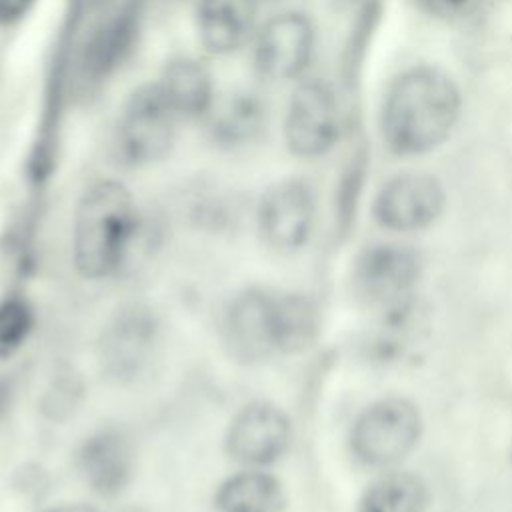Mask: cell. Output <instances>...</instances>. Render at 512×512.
<instances>
[{"mask_svg":"<svg viewBox=\"0 0 512 512\" xmlns=\"http://www.w3.org/2000/svg\"><path fill=\"white\" fill-rule=\"evenodd\" d=\"M416 4L434 18L446 22H462L482 12L488 0H416Z\"/></svg>","mask_w":512,"mask_h":512,"instance_id":"cell-23","label":"cell"},{"mask_svg":"<svg viewBox=\"0 0 512 512\" xmlns=\"http://www.w3.org/2000/svg\"><path fill=\"white\" fill-rule=\"evenodd\" d=\"M48 512H98V510H94V508H90L86 504H62V506L52 508Z\"/></svg>","mask_w":512,"mask_h":512,"instance_id":"cell-25","label":"cell"},{"mask_svg":"<svg viewBox=\"0 0 512 512\" xmlns=\"http://www.w3.org/2000/svg\"><path fill=\"white\" fill-rule=\"evenodd\" d=\"M316 214L314 192L300 178H286L272 184L258 204V228L264 242L282 252L306 244Z\"/></svg>","mask_w":512,"mask_h":512,"instance_id":"cell-8","label":"cell"},{"mask_svg":"<svg viewBox=\"0 0 512 512\" xmlns=\"http://www.w3.org/2000/svg\"><path fill=\"white\" fill-rule=\"evenodd\" d=\"M462 116L456 78L436 64H412L386 86L378 112L382 144L390 154L416 158L444 146Z\"/></svg>","mask_w":512,"mask_h":512,"instance_id":"cell-1","label":"cell"},{"mask_svg":"<svg viewBox=\"0 0 512 512\" xmlns=\"http://www.w3.org/2000/svg\"><path fill=\"white\" fill-rule=\"evenodd\" d=\"M316 310L300 294L274 296V344L280 352H300L316 336Z\"/></svg>","mask_w":512,"mask_h":512,"instance_id":"cell-21","label":"cell"},{"mask_svg":"<svg viewBox=\"0 0 512 512\" xmlns=\"http://www.w3.org/2000/svg\"><path fill=\"white\" fill-rule=\"evenodd\" d=\"M446 204L442 182L430 172H400L388 178L372 204L376 222L394 232H416L438 220Z\"/></svg>","mask_w":512,"mask_h":512,"instance_id":"cell-7","label":"cell"},{"mask_svg":"<svg viewBox=\"0 0 512 512\" xmlns=\"http://www.w3.org/2000/svg\"><path fill=\"white\" fill-rule=\"evenodd\" d=\"M316 30L308 14L286 10L266 20L254 40V68L268 82L298 80L314 54Z\"/></svg>","mask_w":512,"mask_h":512,"instance_id":"cell-6","label":"cell"},{"mask_svg":"<svg viewBox=\"0 0 512 512\" xmlns=\"http://www.w3.org/2000/svg\"><path fill=\"white\" fill-rule=\"evenodd\" d=\"M170 108L178 120H198L208 116L214 104L210 72L194 58L170 60L158 80Z\"/></svg>","mask_w":512,"mask_h":512,"instance_id":"cell-16","label":"cell"},{"mask_svg":"<svg viewBox=\"0 0 512 512\" xmlns=\"http://www.w3.org/2000/svg\"><path fill=\"white\" fill-rule=\"evenodd\" d=\"M132 448L118 430H100L86 438L78 452V470L84 482L102 496H114L130 480Z\"/></svg>","mask_w":512,"mask_h":512,"instance_id":"cell-14","label":"cell"},{"mask_svg":"<svg viewBox=\"0 0 512 512\" xmlns=\"http://www.w3.org/2000/svg\"><path fill=\"white\" fill-rule=\"evenodd\" d=\"M382 0H362L356 6L352 26L348 30L342 56H340V78L348 96L356 94L362 82L366 58L372 40L382 22ZM354 98V96H352Z\"/></svg>","mask_w":512,"mask_h":512,"instance_id":"cell-19","label":"cell"},{"mask_svg":"<svg viewBox=\"0 0 512 512\" xmlns=\"http://www.w3.org/2000/svg\"><path fill=\"white\" fill-rule=\"evenodd\" d=\"M138 234V210L130 190L116 180H98L82 194L74 216V264L84 278L114 274Z\"/></svg>","mask_w":512,"mask_h":512,"instance_id":"cell-2","label":"cell"},{"mask_svg":"<svg viewBox=\"0 0 512 512\" xmlns=\"http://www.w3.org/2000/svg\"><path fill=\"white\" fill-rule=\"evenodd\" d=\"M420 276V256L400 244L368 246L354 268L358 294L380 306L398 304Z\"/></svg>","mask_w":512,"mask_h":512,"instance_id":"cell-10","label":"cell"},{"mask_svg":"<svg viewBox=\"0 0 512 512\" xmlns=\"http://www.w3.org/2000/svg\"><path fill=\"white\" fill-rule=\"evenodd\" d=\"M258 0H200L198 36L212 54H232L254 34Z\"/></svg>","mask_w":512,"mask_h":512,"instance_id":"cell-15","label":"cell"},{"mask_svg":"<svg viewBox=\"0 0 512 512\" xmlns=\"http://www.w3.org/2000/svg\"><path fill=\"white\" fill-rule=\"evenodd\" d=\"M426 486L410 472H388L376 478L360 498L358 512H422Z\"/></svg>","mask_w":512,"mask_h":512,"instance_id":"cell-20","label":"cell"},{"mask_svg":"<svg viewBox=\"0 0 512 512\" xmlns=\"http://www.w3.org/2000/svg\"><path fill=\"white\" fill-rule=\"evenodd\" d=\"M138 30V10L132 4L104 8L88 28L80 46V72L86 84L112 74L132 50Z\"/></svg>","mask_w":512,"mask_h":512,"instance_id":"cell-12","label":"cell"},{"mask_svg":"<svg viewBox=\"0 0 512 512\" xmlns=\"http://www.w3.org/2000/svg\"><path fill=\"white\" fill-rule=\"evenodd\" d=\"M38 0H0V26L20 22Z\"/></svg>","mask_w":512,"mask_h":512,"instance_id":"cell-24","label":"cell"},{"mask_svg":"<svg viewBox=\"0 0 512 512\" xmlns=\"http://www.w3.org/2000/svg\"><path fill=\"white\" fill-rule=\"evenodd\" d=\"M258 2H276V0H258Z\"/></svg>","mask_w":512,"mask_h":512,"instance_id":"cell-26","label":"cell"},{"mask_svg":"<svg viewBox=\"0 0 512 512\" xmlns=\"http://www.w3.org/2000/svg\"><path fill=\"white\" fill-rule=\"evenodd\" d=\"M158 338V322L150 308L124 306L108 322L100 338V364L116 380H130L150 360Z\"/></svg>","mask_w":512,"mask_h":512,"instance_id":"cell-9","label":"cell"},{"mask_svg":"<svg viewBox=\"0 0 512 512\" xmlns=\"http://www.w3.org/2000/svg\"><path fill=\"white\" fill-rule=\"evenodd\" d=\"M422 418L406 398H384L370 404L354 422L350 446L368 466H390L406 458L418 444Z\"/></svg>","mask_w":512,"mask_h":512,"instance_id":"cell-4","label":"cell"},{"mask_svg":"<svg viewBox=\"0 0 512 512\" xmlns=\"http://www.w3.org/2000/svg\"><path fill=\"white\" fill-rule=\"evenodd\" d=\"M284 502L282 484L260 470L230 476L216 492L218 512H282Z\"/></svg>","mask_w":512,"mask_h":512,"instance_id":"cell-18","label":"cell"},{"mask_svg":"<svg viewBox=\"0 0 512 512\" xmlns=\"http://www.w3.org/2000/svg\"><path fill=\"white\" fill-rule=\"evenodd\" d=\"M226 344L238 360L256 362L266 358L274 344V296L250 288L240 292L228 306L224 320Z\"/></svg>","mask_w":512,"mask_h":512,"instance_id":"cell-13","label":"cell"},{"mask_svg":"<svg viewBox=\"0 0 512 512\" xmlns=\"http://www.w3.org/2000/svg\"><path fill=\"white\" fill-rule=\"evenodd\" d=\"M290 444V420L270 402H254L242 408L226 434L228 454L246 466L276 462Z\"/></svg>","mask_w":512,"mask_h":512,"instance_id":"cell-11","label":"cell"},{"mask_svg":"<svg viewBox=\"0 0 512 512\" xmlns=\"http://www.w3.org/2000/svg\"><path fill=\"white\" fill-rule=\"evenodd\" d=\"M266 126V108L252 92H234L214 102L208 112V130L212 140L224 148H236L252 142Z\"/></svg>","mask_w":512,"mask_h":512,"instance_id":"cell-17","label":"cell"},{"mask_svg":"<svg viewBox=\"0 0 512 512\" xmlns=\"http://www.w3.org/2000/svg\"><path fill=\"white\" fill-rule=\"evenodd\" d=\"M32 330V310L24 300L8 298L0 302V358L12 356Z\"/></svg>","mask_w":512,"mask_h":512,"instance_id":"cell-22","label":"cell"},{"mask_svg":"<svg viewBox=\"0 0 512 512\" xmlns=\"http://www.w3.org/2000/svg\"><path fill=\"white\" fill-rule=\"evenodd\" d=\"M178 116L158 82L140 84L126 98L116 124L114 148L124 166H148L162 160L174 142Z\"/></svg>","mask_w":512,"mask_h":512,"instance_id":"cell-3","label":"cell"},{"mask_svg":"<svg viewBox=\"0 0 512 512\" xmlns=\"http://www.w3.org/2000/svg\"><path fill=\"white\" fill-rule=\"evenodd\" d=\"M342 134V110L334 88L322 78H306L290 94L284 116L286 148L298 158H318Z\"/></svg>","mask_w":512,"mask_h":512,"instance_id":"cell-5","label":"cell"}]
</instances>
